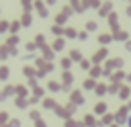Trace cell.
<instances>
[{
	"label": "cell",
	"instance_id": "cell-1",
	"mask_svg": "<svg viewBox=\"0 0 131 127\" xmlns=\"http://www.w3.org/2000/svg\"><path fill=\"white\" fill-rule=\"evenodd\" d=\"M127 127H131V115L127 117Z\"/></svg>",
	"mask_w": 131,
	"mask_h": 127
}]
</instances>
